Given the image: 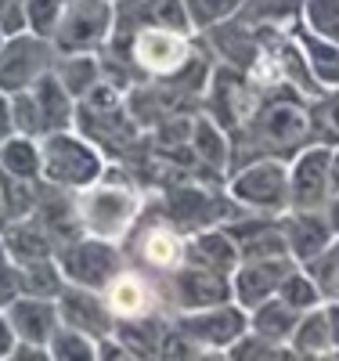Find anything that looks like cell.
I'll return each instance as SVG.
<instances>
[{"label":"cell","mask_w":339,"mask_h":361,"mask_svg":"<svg viewBox=\"0 0 339 361\" xmlns=\"http://www.w3.org/2000/svg\"><path fill=\"white\" fill-rule=\"evenodd\" d=\"M170 300H173V311H199L213 304H228V300H235L231 275L184 260L180 267L170 271Z\"/></svg>","instance_id":"cell-14"},{"label":"cell","mask_w":339,"mask_h":361,"mask_svg":"<svg viewBox=\"0 0 339 361\" xmlns=\"http://www.w3.org/2000/svg\"><path fill=\"white\" fill-rule=\"evenodd\" d=\"M257 102H260V87L253 83V76L245 69H235L228 62L209 69L202 105H206V116L213 123H221L228 134H235L245 123V116L257 109Z\"/></svg>","instance_id":"cell-7"},{"label":"cell","mask_w":339,"mask_h":361,"mask_svg":"<svg viewBox=\"0 0 339 361\" xmlns=\"http://www.w3.org/2000/svg\"><path fill=\"white\" fill-rule=\"evenodd\" d=\"M192 152L199 166L213 173H231V134L213 123L206 112L192 119Z\"/></svg>","instance_id":"cell-27"},{"label":"cell","mask_w":339,"mask_h":361,"mask_svg":"<svg viewBox=\"0 0 339 361\" xmlns=\"http://www.w3.org/2000/svg\"><path fill=\"white\" fill-rule=\"evenodd\" d=\"M224 231L235 238L238 257L253 260V257H289V238L282 228V214H249L245 209L242 217L228 221Z\"/></svg>","instance_id":"cell-17"},{"label":"cell","mask_w":339,"mask_h":361,"mask_svg":"<svg viewBox=\"0 0 339 361\" xmlns=\"http://www.w3.org/2000/svg\"><path fill=\"white\" fill-rule=\"evenodd\" d=\"M300 267L311 271V279L318 282L325 300H339V235L332 238V246L321 257H314L311 264H300Z\"/></svg>","instance_id":"cell-42"},{"label":"cell","mask_w":339,"mask_h":361,"mask_svg":"<svg viewBox=\"0 0 339 361\" xmlns=\"http://www.w3.org/2000/svg\"><path fill=\"white\" fill-rule=\"evenodd\" d=\"M4 40H8V33H4V25H0V47H4Z\"/></svg>","instance_id":"cell-51"},{"label":"cell","mask_w":339,"mask_h":361,"mask_svg":"<svg viewBox=\"0 0 339 361\" xmlns=\"http://www.w3.org/2000/svg\"><path fill=\"white\" fill-rule=\"evenodd\" d=\"M51 66H54V44L47 37L29 33V29H18L0 47V90L15 94V90L33 87Z\"/></svg>","instance_id":"cell-12"},{"label":"cell","mask_w":339,"mask_h":361,"mask_svg":"<svg viewBox=\"0 0 339 361\" xmlns=\"http://www.w3.org/2000/svg\"><path fill=\"white\" fill-rule=\"evenodd\" d=\"M206 44H213V54L221 62L235 66V69H245L249 73L260 58V29L245 25L242 18H228V22H217L199 33Z\"/></svg>","instance_id":"cell-21"},{"label":"cell","mask_w":339,"mask_h":361,"mask_svg":"<svg viewBox=\"0 0 339 361\" xmlns=\"http://www.w3.org/2000/svg\"><path fill=\"white\" fill-rule=\"evenodd\" d=\"M307 94L292 87H267L260 90L257 109L245 123L231 134V170L253 159H292L303 145H311V116H307Z\"/></svg>","instance_id":"cell-1"},{"label":"cell","mask_w":339,"mask_h":361,"mask_svg":"<svg viewBox=\"0 0 339 361\" xmlns=\"http://www.w3.org/2000/svg\"><path fill=\"white\" fill-rule=\"evenodd\" d=\"M0 243H4V250L11 253L15 264L40 260V257H54V243L47 238V231L40 228V221H37L33 214L0 221Z\"/></svg>","instance_id":"cell-24"},{"label":"cell","mask_w":339,"mask_h":361,"mask_svg":"<svg viewBox=\"0 0 339 361\" xmlns=\"http://www.w3.org/2000/svg\"><path fill=\"white\" fill-rule=\"evenodd\" d=\"M40 141L25 137V134H11L0 145V170L11 177H25V180H44L40 177Z\"/></svg>","instance_id":"cell-35"},{"label":"cell","mask_w":339,"mask_h":361,"mask_svg":"<svg viewBox=\"0 0 339 361\" xmlns=\"http://www.w3.org/2000/svg\"><path fill=\"white\" fill-rule=\"evenodd\" d=\"M15 134V116H11V94L0 90V145Z\"/></svg>","instance_id":"cell-46"},{"label":"cell","mask_w":339,"mask_h":361,"mask_svg":"<svg viewBox=\"0 0 339 361\" xmlns=\"http://www.w3.org/2000/svg\"><path fill=\"white\" fill-rule=\"evenodd\" d=\"M66 11V0H25V29L37 37H54V29Z\"/></svg>","instance_id":"cell-43"},{"label":"cell","mask_w":339,"mask_h":361,"mask_svg":"<svg viewBox=\"0 0 339 361\" xmlns=\"http://www.w3.org/2000/svg\"><path fill=\"white\" fill-rule=\"evenodd\" d=\"M54 76L61 87L80 102L87 90H94L101 83V54L98 51H76V54H54Z\"/></svg>","instance_id":"cell-29"},{"label":"cell","mask_w":339,"mask_h":361,"mask_svg":"<svg viewBox=\"0 0 339 361\" xmlns=\"http://www.w3.org/2000/svg\"><path fill=\"white\" fill-rule=\"evenodd\" d=\"M76 206H80V221H83L87 235L109 238V243H123V238L141 224L144 195L127 177L123 166H105V173L94 185L76 192Z\"/></svg>","instance_id":"cell-2"},{"label":"cell","mask_w":339,"mask_h":361,"mask_svg":"<svg viewBox=\"0 0 339 361\" xmlns=\"http://www.w3.org/2000/svg\"><path fill=\"white\" fill-rule=\"evenodd\" d=\"M105 47L127 58L141 80H163L192 62V54L199 47V33H180V29H170V25H141L130 37L109 40Z\"/></svg>","instance_id":"cell-4"},{"label":"cell","mask_w":339,"mask_h":361,"mask_svg":"<svg viewBox=\"0 0 339 361\" xmlns=\"http://www.w3.org/2000/svg\"><path fill=\"white\" fill-rule=\"evenodd\" d=\"M332 148L321 141L303 145L289 159V209H328L332 202Z\"/></svg>","instance_id":"cell-13"},{"label":"cell","mask_w":339,"mask_h":361,"mask_svg":"<svg viewBox=\"0 0 339 361\" xmlns=\"http://www.w3.org/2000/svg\"><path fill=\"white\" fill-rule=\"evenodd\" d=\"M278 296L285 300L289 307H296V311H311V307L325 304V296H321L318 282L311 279V271H307V267H300V264H296V267L289 271V275H285V282H282Z\"/></svg>","instance_id":"cell-39"},{"label":"cell","mask_w":339,"mask_h":361,"mask_svg":"<svg viewBox=\"0 0 339 361\" xmlns=\"http://www.w3.org/2000/svg\"><path fill=\"white\" fill-rule=\"evenodd\" d=\"M296 267L292 257H253V260H238L235 275H231V293L235 304H242L245 311H253L264 300L278 296L285 275Z\"/></svg>","instance_id":"cell-15"},{"label":"cell","mask_w":339,"mask_h":361,"mask_svg":"<svg viewBox=\"0 0 339 361\" xmlns=\"http://www.w3.org/2000/svg\"><path fill=\"white\" fill-rule=\"evenodd\" d=\"M141 25H170L180 33H195L188 11H184V0H116V22L109 40L130 37Z\"/></svg>","instance_id":"cell-19"},{"label":"cell","mask_w":339,"mask_h":361,"mask_svg":"<svg viewBox=\"0 0 339 361\" xmlns=\"http://www.w3.org/2000/svg\"><path fill=\"white\" fill-rule=\"evenodd\" d=\"M15 343H18V336H15V329H11V322H8V314L0 311V361L4 357H11V350H15Z\"/></svg>","instance_id":"cell-48"},{"label":"cell","mask_w":339,"mask_h":361,"mask_svg":"<svg viewBox=\"0 0 339 361\" xmlns=\"http://www.w3.org/2000/svg\"><path fill=\"white\" fill-rule=\"evenodd\" d=\"M47 350L51 361H98V340L73 325H58L54 336L47 340Z\"/></svg>","instance_id":"cell-38"},{"label":"cell","mask_w":339,"mask_h":361,"mask_svg":"<svg viewBox=\"0 0 339 361\" xmlns=\"http://www.w3.org/2000/svg\"><path fill=\"white\" fill-rule=\"evenodd\" d=\"M282 228H285V238H289V257L296 264H311L314 257H321L332 246V238H335L328 209H285Z\"/></svg>","instance_id":"cell-20"},{"label":"cell","mask_w":339,"mask_h":361,"mask_svg":"<svg viewBox=\"0 0 339 361\" xmlns=\"http://www.w3.org/2000/svg\"><path fill=\"white\" fill-rule=\"evenodd\" d=\"M54 257L61 264L66 282L83 286V289H98V293H105V286L123 271L119 243H109V238H98V235H83L73 246L58 250Z\"/></svg>","instance_id":"cell-11"},{"label":"cell","mask_w":339,"mask_h":361,"mask_svg":"<svg viewBox=\"0 0 339 361\" xmlns=\"http://www.w3.org/2000/svg\"><path fill=\"white\" fill-rule=\"evenodd\" d=\"M328 221H332V228H335V235H339V195L328 202Z\"/></svg>","instance_id":"cell-50"},{"label":"cell","mask_w":339,"mask_h":361,"mask_svg":"<svg viewBox=\"0 0 339 361\" xmlns=\"http://www.w3.org/2000/svg\"><path fill=\"white\" fill-rule=\"evenodd\" d=\"M18 296H22V271L15 260H4L0 264V311H8Z\"/></svg>","instance_id":"cell-44"},{"label":"cell","mask_w":339,"mask_h":361,"mask_svg":"<svg viewBox=\"0 0 339 361\" xmlns=\"http://www.w3.org/2000/svg\"><path fill=\"white\" fill-rule=\"evenodd\" d=\"M242 4L245 0H184V11H188L195 33H202V29H209V25L235 18Z\"/></svg>","instance_id":"cell-41"},{"label":"cell","mask_w":339,"mask_h":361,"mask_svg":"<svg viewBox=\"0 0 339 361\" xmlns=\"http://www.w3.org/2000/svg\"><path fill=\"white\" fill-rule=\"evenodd\" d=\"M29 90H33V98L40 105L44 137L54 134V130H73V123H76V98L69 94L66 87H61V80L54 76V69H47Z\"/></svg>","instance_id":"cell-25"},{"label":"cell","mask_w":339,"mask_h":361,"mask_svg":"<svg viewBox=\"0 0 339 361\" xmlns=\"http://www.w3.org/2000/svg\"><path fill=\"white\" fill-rule=\"evenodd\" d=\"M4 314H8V322H11V329H15L18 340L44 343V347H47V340L54 336V329L61 325L58 300H51V296H29V293H22Z\"/></svg>","instance_id":"cell-22"},{"label":"cell","mask_w":339,"mask_h":361,"mask_svg":"<svg viewBox=\"0 0 339 361\" xmlns=\"http://www.w3.org/2000/svg\"><path fill=\"white\" fill-rule=\"evenodd\" d=\"M105 300L116 318H134V314H148L156 311V296H152V286L137 275V271L123 267L119 275L105 286Z\"/></svg>","instance_id":"cell-28"},{"label":"cell","mask_w":339,"mask_h":361,"mask_svg":"<svg viewBox=\"0 0 339 361\" xmlns=\"http://www.w3.org/2000/svg\"><path fill=\"white\" fill-rule=\"evenodd\" d=\"M0 25L8 37L25 29V0H0Z\"/></svg>","instance_id":"cell-45"},{"label":"cell","mask_w":339,"mask_h":361,"mask_svg":"<svg viewBox=\"0 0 339 361\" xmlns=\"http://www.w3.org/2000/svg\"><path fill=\"white\" fill-rule=\"evenodd\" d=\"M300 25H307L311 33L339 44V0H303Z\"/></svg>","instance_id":"cell-40"},{"label":"cell","mask_w":339,"mask_h":361,"mask_svg":"<svg viewBox=\"0 0 339 361\" xmlns=\"http://www.w3.org/2000/svg\"><path fill=\"white\" fill-rule=\"evenodd\" d=\"M66 4H69V0H66Z\"/></svg>","instance_id":"cell-52"},{"label":"cell","mask_w":339,"mask_h":361,"mask_svg":"<svg viewBox=\"0 0 339 361\" xmlns=\"http://www.w3.org/2000/svg\"><path fill=\"white\" fill-rule=\"evenodd\" d=\"M141 260L156 271H173L184 264V235L173 224H148L141 231Z\"/></svg>","instance_id":"cell-31"},{"label":"cell","mask_w":339,"mask_h":361,"mask_svg":"<svg viewBox=\"0 0 339 361\" xmlns=\"http://www.w3.org/2000/svg\"><path fill=\"white\" fill-rule=\"evenodd\" d=\"M33 217L40 221V228L47 231V238L54 243V253L73 246L76 238H83V221H80V206H76V192L69 188H58V185H47L40 188V199L33 206Z\"/></svg>","instance_id":"cell-18"},{"label":"cell","mask_w":339,"mask_h":361,"mask_svg":"<svg viewBox=\"0 0 339 361\" xmlns=\"http://www.w3.org/2000/svg\"><path fill=\"white\" fill-rule=\"evenodd\" d=\"M58 314H61V325H73L94 340L116 333V314L109 307L105 293H98V289H83V286L66 282V289L58 293Z\"/></svg>","instance_id":"cell-16"},{"label":"cell","mask_w":339,"mask_h":361,"mask_svg":"<svg viewBox=\"0 0 339 361\" xmlns=\"http://www.w3.org/2000/svg\"><path fill=\"white\" fill-rule=\"evenodd\" d=\"M300 314L303 311L289 307L282 296H271V300H264V304H257L249 311V329L260 333V336H267V340H274V343H289L292 333H296Z\"/></svg>","instance_id":"cell-32"},{"label":"cell","mask_w":339,"mask_h":361,"mask_svg":"<svg viewBox=\"0 0 339 361\" xmlns=\"http://www.w3.org/2000/svg\"><path fill=\"white\" fill-rule=\"evenodd\" d=\"M328 180H332V199L339 195V145H332V166H328Z\"/></svg>","instance_id":"cell-49"},{"label":"cell","mask_w":339,"mask_h":361,"mask_svg":"<svg viewBox=\"0 0 339 361\" xmlns=\"http://www.w3.org/2000/svg\"><path fill=\"white\" fill-rule=\"evenodd\" d=\"M307 116H311V141L321 145H339V87H325L307 102Z\"/></svg>","instance_id":"cell-36"},{"label":"cell","mask_w":339,"mask_h":361,"mask_svg":"<svg viewBox=\"0 0 339 361\" xmlns=\"http://www.w3.org/2000/svg\"><path fill=\"white\" fill-rule=\"evenodd\" d=\"M289 347L296 350V357H328V354H332V336H328L325 304H318V307H311V311L300 314Z\"/></svg>","instance_id":"cell-33"},{"label":"cell","mask_w":339,"mask_h":361,"mask_svg":"<svg viewBox=\"0 0 339 361\" xmlns=\"http://www.w3.org/2000/svg\"><path fill=\"white\" fill-rule=\"evenodd\" d=\"M18 271H22V293H29V296H51V300H58V293L66 289V275H61L58 257L25 260V264H18Z\"/></svg>","instance_id":"cell-37"},{"label":"cell","mask_w":339,"mask_h":361,"mask_svg":"<svg viewBox=\"0 0 339 361\" xmlns=\"http://www.w3.org/2000/svg\"><path fill=\"white\" fill-rule=\"evenodd\" d=\"M325 314H328V336H332L328 357H339V300H325Z\"/></svg>","instance_id":"cell-47"},{"label":"cell","mask_w":339,"mask_h":361,"mask_svg":"<svg viewBox=\"0 0 339 361\" xmlns=\"http://www.w3.org/2000/svg\"><path fill=\"white\" fill-rule=\"evenodd\" d=\"M170 322L184 336H192L206 354H228V347L249 329V311L228 300V304H213L199 311H173Z\"/></svg>","instance_id":"cell-10"},{"label":"cell","mask_w":339,"mask_h":361,"mask_svg":"<svg viewBox=\"0 0 339 361\" xmlns=\"http://www.w3.org/2000/svg\"><path fill=\"white\" fill-rule=\"evenodd\" d=\"M184 260L209 267V271H221V275H235L242 257H238L235 238L224 231V224H217V228H202V231L184 235Z\"/></svg>","instance_id":"cell-23"},{"label":"cell","mask_w":339,"mask_h":361,"mask_svg":"<svg viewBox=\"0 0 339 361\" xmlns=\"http://www.w3.org/2000/svg\"><path fill=\"white\" fill-rule=\"evenodd\" d=\"M166 217L170 224L180 231V235H192V231H202V228H217V224H228L235 217H242L245 209L224 192H209L202 185H173L166 188Z\"/></svg>","instance_id":"cell-8"},{"label":"cell","mask_w":339,"mask_h":361,"mask_svg":"<svg viewBox=\"0 0 339 361\" xmlns=\"http://www.w3.org/2000/svg\"><path fill=\"white\" fill-rule=\"evenodd\" d=\"M112 22H116V0H69L51 37L54 54L101 51L112 37Z\"/></svg>","instance_id":"cell-9"},{"label":"cell","mask_w":339,"mask_h":361,"mask_svg":"<svg viewBox=\"0 0 339 361\" xmlns=\"http://www.w3.org/2000/svg\"><path fill=\"white\" fill-rule=\"evenodd\" d=\"M228 195L249 214H285L289 209V159H253L228 173Z\"/></svg>","instance_id":"cell-6"},{"label":"cell","mask_w":339,"mask_h":361,"mask_svg":"<svg viewBox=\"0 0 339 361\" xmlns=\"http://www.w3.org/2000/svg\"><path fill=\"white\" fill-rule=\"evenodd\" d=\"M170 329V318L159 311L134 314V318H116V336L130 350V357H159V343Z\"/></svg>","instance_id":"cell-26"},{"label":"cell","mask_w":339,"mask_h":361,"mask_svg":"<svg viewBox=\"0 0 339 361\" xmlns=\"http://www.w3.org/2000/svg\"><path fill=\"white\" fill-rule=\"evenodd\" d=\"M235 18H242L245 25H253V29H264V25L292 29L303 18V0H245Z\"/></svg>","instance_id":"cell-34"},{"label":"cell","mask_w":339,"mask_h":361,"mask_svg":"<svg viewBox=\"0 0 339 361\" xmlns=\"http://www.w3.org/2000/svg\"><path fill=\"white\" fill-rule=\"evenodd\" d=\"M73 130H80L105 156H116V159H127L141 145V127L134 123V116L127 109V90L112 87L109 80H101L94 90H87L76 102Z\"/></svg>","instance_id":"cell-3"},{"label":"cell","mask_w":339,"mask_h":361,"mask_svg":"<svg viewBox=\"0 0 339 361\" xmlns=\"http://www.w3.org/2000/svg\"><path fill=\"white\" fill-rule=\"evenodd\" d=\"M40 177L47 185L69 188V192H83L87 185L105 173L109 156L94 141H87L80 130H54L47 137H40Z\"/></svg>","instance_id":"cell-5"},{"label":"cell","mask_w":339,"mask_h":361,"mask_svg":"<svg viewBox=\"0 0 339 361\" xmlns=\"http://www.w3.org/2000/svg\"><path fill=\"white\" fill-rule=\"evenodd\" d=\"M292 33L303 47V58H307V66H311L318 87H339V44L335 40H325L318 33H311L307 25H292Z\"/></svg>","instance_id":"cell-30"}]
</instances>
